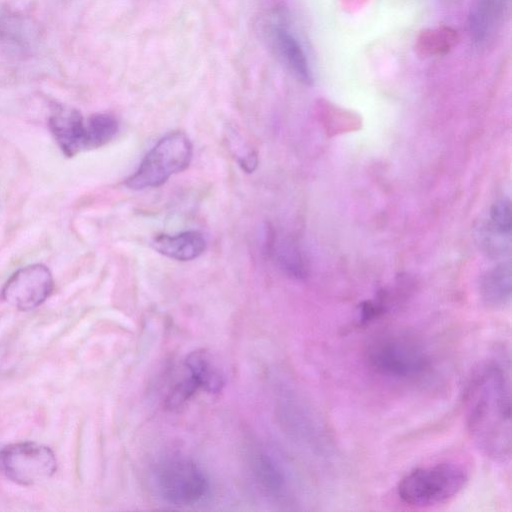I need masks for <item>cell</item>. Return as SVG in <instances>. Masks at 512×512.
Returning <instances> with one entry per match:
<instances>
[{
	"label": "cell",
	"instance_id": "cell-10",
	"mask_svg": "<svg viewBox=\"0 0 512 512\" xmlns=\"http://www.w3.org/2000/svg\"><path fill=\"white\" fill-rule=\"evenodd\" d=\"M508 0H472L469 29L473 41L483 44L496 32Z\"/></svg>",
	"mask_w": 512,
	"mask_h": 512
},
{
	"label": "cell",
	"instance_id": "cell-7",
	"mask_svg": "<svg viewBox=\"0 0 512 512\" xmlns=\"http://www.w3.org/2000/svg\"><path fill=\"white\" fill-rule=\"evenodd\" d=\"M0 467L12 481L31 486L48 480L56 471L53 451L36 442H20L0 451Z\"/></svg>",
	"mask_w": 512,
	"mask_h": 512
},
{
	"label": "cell",
	"instance_id": "cell-12",
	"mask_svg": "<svg viewBox=\"0 0 512 512\" xmlns=\"http://www.w3.org/2000/svg\"><path fill=\"white\" fill-rule=\"evenodd\" d=\"M185 367L200 389L208 393H218L222 390L223 375L206 350L191 352L185 359Z\"/></svg>",
	"mask_w": 512,
	"mask_h": 512
},
{
	"label": "cell",
	"instance_id": "cell-9",
	"mask_svg": "<svg viewBox=\"0 0 512 512\" xmlns=\"http://www.w3.org/2000/svg\"><path fill=\"white\" fill-rule=\"evenodd\" d=\"M268 35L274 51L290 72L302 83L311 85L313 76L306 55L285 23H272Z\"/></svg>",
	"mask_w": 512,
	"mask_h": 512
},
{
	"label": "cell",
	"instance_id": "cell-18",
	"mask_svg": "<svg viewBox=\"0 0 512 512\" xmlns=\"http://www.w3.org/2000/svg\"><path fill=\"white\" fill-rule=\"evenodd\" d=\"M199 389L196 381L188 374L186 378L176 383L169 392L166 398V406L171 409L181 407Z\"/></svg>",
	"mask_w": 512,
	"mask_h": 512
},
{
	"label": "cell",
	"instance_id": "cell-4",
	"mask_svg": "<svg viewBox=\"0 0 512 512\" xmlns=\"http://www.w3.org/2000/svg\"><path fill=\"white\" fill-rule=\"evenodd\" d=\"M50 131L60 150L68 157L109 143L117 133V124L107 113L84 118L75 109L59 108L49 119Z\"/></svg>",
	"mask_w": 512,
	"mask_h": 512
},
{
	"label": "cell",
	"instance_id": "cell-6",
	"mask_svg": "<svg viewBox=\"0 0 512 512\" xmlns=\"http://www.w3.org/2000/svg\"><path fill=\"white\" fill-rule=\"evenodd\" d=\"M155 480L162 498L177 506L196 504L209 490V481L203 470L185 457L173 456L159 462Z\"/></svg>",
	"mask_w": 512,
	"mask_h": 512
},
{
	"label": "cell",
	"instance_id": "cell-16",
	"mask_svg": "<svg viewBox=\"0 0 512 512\" xmlns=\"http://www.w3.org/2000/svg\"><path fill=\"white\" fill-rule=\"evenodd\" d=\"M32 36L31 24L23 16L0 4V40L25 46L31 41Z\"/></svg>",
	"mask_w": 512,
	"mask_h": 512
},
{
	"label": "cell",
	"instance_id": "cell-3",
	"mask_svg": "<svg viewBox=\"0 0 512 512\" xmlns=\"http://www.w3.org/2000/svg\"><path fill=\"white\" fill-rule=\"evenodd\" d=\"M468 480L467 471L455 462L418 467L398 483L397 495L407 505L432 507L454 498Z\"/></svg>",
	"mask_w": 512,
	"mask_h": 512
},
{
	"label": "cell",
	"instance_id": "cell-14",
	"mask_svg": "<svg viewBox=\"0 0 512 512\" xmlns=\"http://www.w3.org/2000/svg\"><path fill=\"white\" fill-rule=\"evenodd\" d=\"M480 291L484 303L490 307L508 304L511 298L510 263L500 264L488 272L482 280Z\"/></svg>",
	"mask_w": 512,
	"mask_h": 512
},
{
	"label": "cell",
	"instance_id": "cell-19",
	"mask_svg": "<svg viewBox=\"0 0 512 512\" xmlns=\"http://www.w3.org/2000/svg\"><path fill=\"white\" fill-rule=\"evenodd\" d=\"M239 164L244 171L248 173L253 172L258 164L256 153L249 152L246 156L239 160Z\"/></svg>",
	"mask_w": 512,
	"mask_h": 512
},
{
	"label": "cell",
	"instance_id": "cell-11",
	"mask_svg": "<svg viewBox=\"0 0 512 512\" xmlns=\"http://www.w3.org/2000/svg\"><path fill=\"white\" fill-rule=\"evenodd\" d=\"M151 246L168 258L190 261L205 251L206 240L200 232L192 230L175 235H157L152 239Z\"/></svg>",
	"mask_w": 512,
	"mask_h": 512
},
{
	"label": "cell",
	"instance_id": "cell-5",
	"mask_svg": "<svg viewBox=\"0 0 512 512\" xmlns=\"http://www.w3.org/2000/svg\"><path fill=\"white\" fill-rule=\"evenodd\" d=\"M192 156L193 146L188 136L180 131L170 132L145 155L125 185L133 190L159 187L172 175L185 170Z\"/></svg>",
	"mask_w": 512,
	"mask_h": 512
},
{
	"label": "cell",
	"instance_id": "cell-15",
	"mask_svg": "<svg viewBox=\"0 0 512 512\" xmlns=\"http://www.w3.org/2000/svg\"><path fill=\"white\" fill-rule=\"evenodd\" d=\"M266 245L268 253L287 274L299 279L305 276L306 269L303 259L293 241L288 238L278 239L271 233Z\"/></svg>",
	"mask_w": 512,
	"mask_h": 512
},
{
	"label": "cell",
	"instance_id": "cell-8",
	"mask_svg": "<svg viewBox=\"0 0 512 512\" xmlns=\"http://www.w3.org/2000/svg\"><path fill=\"white\" fill-rule=\"evenodd\" d=\"M54 280L43 264H31L13 273L1 290V298L21 311L41 305L52 293Z\"/></svg>",
	"mask_w": 512,
	"mask_h": 512
},
{
	"label": "cell",
	"instance_id": "cell-1",
	"mask_svg": "<svg viewBox=\"0 0 512 512\" xmlns=\"http://www.w3.org/2000/svg\"><path fill=\"white\" fill-rule=\"evenodd\" d=\"M466 424L476 446L494 461L511 455L510 382L498 362L481 365L465 394Z\"/></svg>",
	"mask_w": 512,
	"mask_h": 512
},
{
	"label": "cell",
	"instance_id": "cell-13",
	"mask_svg": "<svg viewBox=\"0 0 512 512\" xmlns=\"http://www.w3.org/2000/svg\"><path fill=\"white\" fill-rule=\"evenodd\" d=\"M251 470L258 486L268 495H281L286 486L285 474L279 464L267 453L252 455Z\"/></svg>",
	"mask_w": 512,
	"mask_h": 512
},
{
	"label": "cell",
	"instance_id": "cell-2",
	"mask_svg": "<svg viewBox=\"0 0 512 512\" xmlns=\"http://www.w3.org/2000/svg\"><path fill=\"white\" fill-rule=\"evenodd\" d=\"M365 358L375 373L398 381L418 379L431 365L422 343L403 332H386L374 337L366 348Z\"/></svg>",
	"mask_w": 512,
	"mask_h": 512
},
{
	"label": "cell",
	"instance_id": "cell-17",
	"mask_svg": "<svg viewBox=\"0 0 512 512\" xmlns=\"http://www.w3.org/2000/svg\"><path fill=\"white\" fill-rule=\"evenodd\" d=\"M491 230L501 236L509 237L511 231V207L507 199L498 200L490 212Z\"/></svg>",
	"mask_w": 512,
	"mask_h": 512
}]
</instances>
